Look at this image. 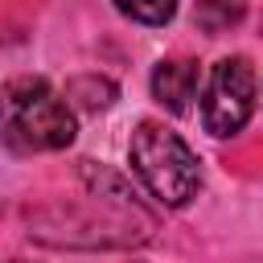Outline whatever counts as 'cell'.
Segmentation results:
<instances>
[{
	"label": "cell",
	"mask_w": 263,
	"mask_h": 263,
	"mask_svg": "<svg viewBox=\"0 0 263 263\" xmlns=\"http://www.w3.org/2000/svg\"><path fill=\"white\" fill-rule=\"evenodd\" d=\"M74 111L45 78L0 86V140L12 152H58L74 140Z\"/></svg>",
	"instance_id": "6da1fadb"
},
{
	"label": "cell",
	"mask_w": 263,
	"mask_h": 263,
	"mask_svg": "<svg viewBox=\"0 0 263 263\" xmlns=\"http://www.w3.org/2000/svg\"><path fill=\"white\" fill-rule=\"evenodd\" d=\"M127 156H132L136 177L148 185V193L160 205H173L177 210L189 197H197V189H201V164H197L193 148L177 132H168L164 123L140 119L136 132H132Z\"/></svg>",
	"instance_id": "7a4b0ae2"
},
{
	"label": "cell",
	"mask_w": 263,
	"mask_h": 263,
	"mask_svg": "<svg viewBox=\"0 0 263 263\" xmlns=\"http://www.w3.org/2000/svg\"><path fill=\"white\" fill-rule=\"evenodd\" d=\"M255 111V70L247 58H222L210 70L205 95H201V123L210 136H238Z\"/></svg>",
	"instance_id": "3957f363"
},
{
	"label": "cell",
	"mask_w": 263,
	"mask_h": 263,
	"mask_svg": "<svg viewBox=\"0 0 263 263\" xmlns=\"http://www.w3.org/2000/svg\"><path fill=\"white\" fill-rule=\"evenodd\" d=\"M197 62L189 58H168L152 70V99L168 111V115H185L193 95H197Z\"/></svg>",
	"instance_id": "277c9868"
},
{
	"label": "cell",
	"mask_w": 263,
	"mask_h": 263,
	"mask_svg": "<svg viewBox=\"0 0 263 263\" xmlns=\"http://www.w3.org/2000/svg\"><path fill=\"white\" fill-rule=\"evenodd\" d=\"M115 8L140 25H164L177 12V0H115Z\"/></svg>",
	"instance_id": "5b68a950"
},
{
	"label": "cell",
	"mask_w": 263,
	"mask_h": 263,
	"mask_svg": "<svg viewBox=\"0 0 263 263\" xmlns=\"http://www.w3.org/2000/svg\"><path fill=\"white\" fill-rule=\"evenodd\" d=\"M238 16H242V0H197V21L214 33L234 25Z\"/></svg>",
	"instance_id": "8992f818"
},
{
	"label": "cell",
	"mask_w": 263,
	"mask_h": 263,
	"mask_svg": "<svg viewBox=\"0 0 263 263\" xmlns=\"http://www.w3.org/2000/svg\"><path fill=\"white\" fill-rule=\"evenodd\" d=\"M4 263H25V259H4Z\"/></svg>",
	"instance_id": "52a82bcc"
}]
</instances>
